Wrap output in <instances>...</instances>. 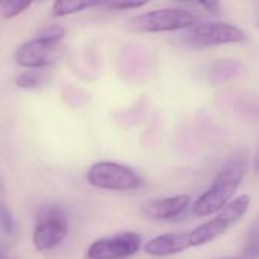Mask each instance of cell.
Listing matches in <instances>:
<instances>
[{
  "label": "cell",
  "instance_id": "cell-17",
  "mask_svg": "<svg viewBox=\"0 0 259 259\" xmlns=\"http://www.w3.org/2000/svg\"><path fill=\"white\" fill-rule=\"evenodd\" d=\"M108 8L111 9H117V11H127V9H140L143 6L147 5V2H124V0H120V2H109V3H105Z\"/></svg>",
  "mask_w": 259,
  "mask_h": 259
},
{
  "label": "cell",
  "instance_id": "cell-22",
  "mask_svg": "<svg viewBox=\"0 0 259 259\" xmlns=\"http://www.w3.org/2000/svg\"><path fill=\"white\" fill-rule=\"evenodd\" d=\"M0 259H6V258H5V256H3V258H0Z\"/></svg>",
  "mask_w": 259,
  "mask_h": 259
},
{
  "label": "cell",
  "instance_id": "cell-5",
  "mask_svg": "<svg viewBox=\"0 0 259 259\" xmlns=\"http://www.w3.org/2000/svg\"><path fill=\"white\" fill-rule=\"evenodd\" d=\"M64 55L65 46L62 44V41L49 39L36 35L17 49L15 61L20 67L29 70H41L56 64L64 58Z\"/></svg>",
  "mask_w": 259,
  "mask_h": 259
},
{
  "label": "cell",
  "instance_id": "cell-12",
  "mask_svg": "<svg viewBox=\"0 0 259 259\" xmlns=\"http://www.w3.org/2000/svg\"><path fill=\"white\" fill-rule=\"evenodd\" d=\"M50 76L42 70H27L15 77V83L23 90H38L49 83Z\"/></svg>",
  "mask_w": 259,
  "mask_h": 259
},
{
  "label": "cell",
  "instance_id": "cell-4",
  "mask_svg": "<svg viewBox=\"0 0 259 259\" xmlns=\"http://www.w3.org/2000/svg\"><path fill=\"white\" fill-rule=\"evenodd\" d=\"M87 182L106 191H134L143 185L141 178L132 168L111 161L93 164L87 170Z\"/></svg>",
  "mask_w": 259,
  "mask_h": 259
},
{
  "label": "cell",
  "instance_id": "cell-10",
  "mask_svg": "<svg viewBox=\"0 0 259 259\" xmlns=\"http://www.w3.org/2000/svg\"><path fill=\"white\" fill-rule=\"evenodd\" d=\"M190 234L188 232H171L152 238L146 243L144 252L150 256H171L190 249Z\"/></svg>",
  "mask_w": 259,
  "mask_h": 259
},
{
  "label": "cell",
  "instance_id": "cell-19",
  "mask_svg": "<svg viewBox=\"0 0 259 259\" xmlns=\"http://www.w3.org/2000/svg\"><path fill=\"white\" fill-rule=\"evenodd\" d=\"M253 167H255V171L259 175V147H258V150H256L255 159H253Z\"/></svg>",
  "mask_w": 259,
  "mask_h": 259
},
{
  "label": "cell",
  "instance_id": "cell-21",
  "mask_svg": "<svg viewBox=\"0 0 259 259\" xmlns=\"http://www.w3.org/2000/svg\"><path fill=\"white\" fill-rule=\"evenodd\" d=\"M222 259H243V258H235V256H232V258H222Z\"/></svg>",
  "mask_w": 259,
  "mask_h": 259
},
{
  "label": "cell",
  "instance_id": "cell-8",
  "mask_svg": "<svg viewBox=\"0 0 259 259\" xmlns=\"http://www.w3.org/2000/svg\"><path fill=\"white\" fill-rule=\"evenodd\" d=\"M188 39L199 47H212L244 42L246 35L235 24L226 21H208L191 27L188 30Z\"/></svg>",
  "mask_w": 259,
  "mask_h": 259
},
{
  "label": "cell",
  "instance_id": "cell-20",
  "mask_svg": "<svg viewBox=\"0 0 259 259\" xmlns=\"http://www.w3.org/2000/svg\"><path fill=\"white\" fill-rule=\"evenodd\" d=\"M0 258H3V250H2V247H0Z\"/></svg>",
  "mask_w": 259,
  "mask_h": 259
},
{
  "label": "cell",
  "instance_id": "cell-2",
  "mask_svg": "<svg viewBox=\"0 0 259 259\" xmlns=\"http://www.w3.org/2000/svg\"><path fill=\"white\" fill-rule=\"evenodd\" d=\"M200 23V17L194 11L182 8H162L143 12L129 20V29L134 32H173L181 29H191Z\"/></svg>",
  "mask_w": 259,
  "mask_h": 259
},
{
  "label": "cell",
  "instance_id": "cell-11",
  "mask_svg": "<svg viewBox=\"0 0 259 259\" xmlns=\"http://www.w3.org/2000/svg\"><path fill=\"white\" fill-rule=\"evenodd\" d=\"M100 5L103 3L96 0H56L52 6V14L53 17H67Z\"/></svg>",
  "mask_w": 259,
  "mask_h": 259
},
{
  "label": "cell",
  "instance_id": "cell-13",
  "mask_svg": "<svg viewBox=\"0 0 259 259\" xmlns=\"http://www.w3.org/2000/svg\"><path fill=\"white\" fill-rule=\"evenodd\" d=\"M243 259H259V220H256L246 238V244L243 249Z\"/></svg>",
  "mask_w": 259,
  "mask_h": 259
},
{
  "label": "cell",
  "instance_id": "cell-15",
  "mask_svg": "<svg viewBox=\"0 0 259 259\" xmlns=\"http://www.w3.org/2000/svg\"><path fill=\"white\" fill-rule=\"evenodd\" d=\"M15 232V220L11 209L0 200V234L12 235Z\"/></svg>",
  "mask_w": 259,
  "mask_h": 259
},
{
  "label": "cell",
  "instance_id": "cell-3",
  "mask_svg": "<svg viewBox=\"0 0 259 259\" xmlns=\"http://www.w3.org/2000/svg\"><path fill=\"white\" fill-rule=\"evenodd\" d=\"M250 206V197L240 196L235 200H232L226 208H223L220 212H217L211 220L202 223L196 229H193L190 234V244L191 247H200L205 244L212 243L223 234H226L232 226H235L249 211Z\"/></svg>",
  "mask_w": 259,
  "mask_h": 259
},
{
  "label": "cell",
  "instance_id": "cell-16",
  "mask_svg": "<svg viewBox=\"0 0 259 259\" xmlns=\"http://www.w3.org/2000/svg\"><path fill=\"white\" fill-rule=\"evenodd\" d=\"M38 36H44V38H49V39H56V41H62L64 36H65V29L59 24H50V26H46L39 30Z\"/></svg>",
  "mask_w": 259,
  "mask_h": 259
},
{
  "label": "cell",
  "instance_id": "cell-18",
  "mask_svg": "<svg viewBox=\"0 0 259 259\" xmlns=\"http://www.w3.org/2000/svg\"><path fill=\"white\" fill-rule=\"evenodd\" d=\"M199 6H202L203 9H206V12L214 14V15L220 14V8H222L219 2H202L199 3Z\"/></svg>",
  "mask_w": 259,
  "mask_h": 259
},
{
  "label": "cell",
  "instance_id": "cell-9",
  "mask_svg": "<svg viewBox=\"0 0 259 259\" xmlns=\"http://www.w3.org/2000/svg\"><path fill=\"white\" fill-rule=\"evenodd\" d=\"M190 202H191L190 196H185V194L164 197V199H153V200L146 202L141 211L150 220L165 222V220H173L182 215L190 206Z\"/></svg>",
  "mask_w": 259,
  "mask_h": 259
},
{
  "label": "cell",
  "instance_id": "cell-7",
  "mask_svg": "<svg viewBox=\"0 0 259 259\" xmlns=\"http://www.w3.org/2000/svg\"><path fill=\"white\" fill-rule=\"evenodd\" d=\"M141 235L137 232H121L103 237L90 244L85 259H126L141 249Z\"/></svg>",
  "mask_w": 259,
  "mask_h": 259
},
{
  "label": "cell",
  "instance_id": "cell-14",
  "mask_svg": "<svg viewBox=\"0 0 259 259\" xmlns=\"http://www.w3.org/2000/svg\"><path fill=\"white\" fill-rule=\"evenodd\" d=\"M32 6V2H23V0H12V2H3L0 3V15L5 18H14L23 14L26 9Z\"/></svg>",
  "mask_w": 259,
  "mask_h": 259
},
{
  "label": "cell",
  "instance_id": "cell-1",
  "mask_svg": "<svg viewBox=\"0 0 259 259\" xmlns=\"http://www.w3.org/2000/svg\"><path fill=\"white\" fill-rule=\"evenodd\" d=\"M246 171L247 153L235 152L214 178L211 187L196 200L193 206V214L197 217H208L226 208L241 187Z\"/></svg>",
  "mask_w": 259,
  "mask_h": 259
},
{
  "label": "cell",
  "instance_id": "cell-6",
  "mask_svg": "<svg viewBox=\"0 0 259 259\" xmlns=\"http://www.w3.org/2000/svg\"><path fill=\"white\" fill-rule=\"evenodd\" d=\"M68 234L67 214L58 206L44 208L32 234V244L38 252H47L59 246Z\"/></svg>",
  "mask_w": 259,
  "mask_h": 259
}]
</instances>
